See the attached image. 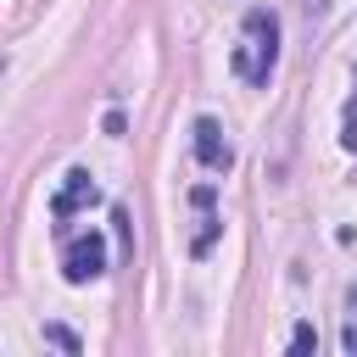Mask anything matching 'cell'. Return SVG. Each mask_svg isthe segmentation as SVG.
<instances>
[{"instance_id":"1","label":"cell","mask_w":357,"mask_h":357,"mask_svg":"<svg viewBox=\"0 0 357 357\" xmlns=\"http://www.w3.org/2000/svg\"><path fill=\"white\" fill-rule=\"evenodd\" d=\"M245 33H251V45L234 50V73L251 78V84H268L273 67H279V17L262 11V6H251L245 11Z\"/></svg>"},{"instance_id":"2","label":"cell","mask_w":357,"mask_h":357,"mask_svg":"<svg viewBox=\"0 0 357 357\" xmlns=\"http://www.w3.org/2000/svg\"><path fill=\"white\" fill-rule=\"evenodd\" d=\"M106 273V240L89 229V234H73L67 240V251H61V279L67 284H89V279H100Z\"/></svg>"},{"instance_id":"3","label":"cell","mask_w":357,"mask_h":357,"mask_svg":"<svg viewBox=\"0 0 357 357\" xmlns=\"http://www.w3.org/2000/svg\"><path fill=\"white\" fill-rule=\"evenodd\" d=\"M95 201H100V190H95V173H89V167H67L61 190L50 195V218H56V223H67L73 212H84V206H95Z\"/></svg>"},{"instance_id":"4","label":"cell","mask_w":357,"mask_h":357,"mask_svg":"<svg viewBox=\"0 0 357 357\" xmlns=\"http://www.w3.org/2000/svg\"><path fill=\"white\" fill-rule=\"evenodd\" d=\"M190 145H195V162H201L206 173H229V167H234V151H229V139H223L218 117H195Z\"/></svg>"},{"instance_id":"5","label":"cell","mask_w":357,"mask_h":357,"mask_svg":"<svg viewBox=\"0 0 357 357\" xmlns=\"http://www.w3.org/2000/svg\"><path fill=\"white\" fill-rule=\"evenodd\" d=\"M45 340H50V346H61V351H84V340H78L67 324H45Z\"/></svg>"},{"instance_id":"6","label":"cell","mask_w":357,"mask_h":357,"mask_svg":"<svg viewBox=\"0 0 357 357\" xmlns=\"http://www.w3.org/2000/svg\"><path fill=\"white\" fill-rule=\"evenodd\" d=\"M290 351H318V329L312 324H296L290 329Z\"/></svg>"},{"instance_id":"7","label":"cell","mask_w":357,"mask_h":357,"mask_svg":"<svg viewBox=\"0 0 357 357\" xmlns=\"http://www.w3.org/2000/svg\"><path fill=\"white\" fill-rule=\"evenodd\" d=\"M218 229H223V223H218V218L206 212V229L195 234V245H190V251H195V257H206V251H212V240H218Z\"/></svg>"},{"instance_id":"8","label":"cell","mask_w":357,"mask_h":357,"mask_svg":"<svg viewBox=\"0 0 357 357\" xmlns=\"http://www.w3.org/2000/svg\"><path fill=\"white\" fill-rule=\"evenodd\" d=\"M112 223H117V240H123V245H134V223H128V212H123V206H112Z\"/></svg>"},{"instance_id":"9","label":"cell","mask_w":357,"mask_h":357,"mask_svg":"<svg viewBox=\"0 0 357 357\" xmlns=\"http://www.w3.org/2000/svg\"><path fill=\"white\" fill-rule=\"evenodd\" d=\"M340 145H346V151H357V100L346 106V134H340Z\"/></svg>"},{"instance_id":"10","label":"cell","mask_w":357,"mask_h":357,"mask_svg":"<svg viewBox=\"0 0 357 357\" xmlns=\"http://www.w3.org/2000/svg\"><path fill=\"white\" fill-rule=\"evenodd\" d=\"M190 201H195L201 212H212V201H218V190H212V184H195V190H190Z\"/></svg>"},{"instance_id":"11","label":"cell","mask_w":357,"mask_h":357,"mask_svg":"<svg viewBox=\"0 0 357 357\" xmlns=\"http://www.w3.org/2000/svg\"><path fill=\"white\" fill-rule=\"evenodd\" d=\"M340 346H346V351L357 357V324H346V329H340Z\"/></svg>"},{"instance_id":"12","label":"cell","mask_w":357,"mask_h":357,"mask_svg":"<svg viewBox=\"0 0 357 357\" xmlns=\"http://www.w3.org/2000/svg\"><path fill=\"white\" fill-rule=\"evenodd\" d=\"M301 6H307V17H324V11L335 6V0H301Z\"/></svg>"},{"instance_id":"13","label":"cell","mask_w":357,"mask_h":357,"mask_svg":"<svg viewBox=\"0 0 357 357\" xmlns=\"http://www.w3.org/2000/svg\"><path fill=\"white\" fill-rule=\"evenodd\" d=\"M351 312H357V290H351Z\"/></svg>"},{"instance_id":"14","label":"cell","mask_w":357,"mask_h":357,"mask_svg":"<svg viewBox=\"0 0 357 357\" xmlns=\"http://www.w3.org/2000/svg\"><path fill=\"white\" fill-rule=\"evenodd\" d=\"M0 67H6V56H0Z\"/></svg>"}]
</instances>
